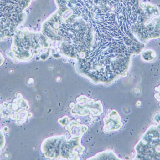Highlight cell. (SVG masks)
<instances>
[{"mask_svg":"<svg viewBox=\"0 0 160 160\" xmlns=\"http://www.w3.org/2000/svg\"><path fill=\"white\" fill-rule=\"evenodd\" d=\"M145 16L142 22L134 24L131 31L135 38L142 43L160 38V9L149 2H142Z\"/></svg>","mask_w":160,"mask_h":160,"instance_id":"cell-1","label":"cell"},{"mask_svg":"<svg viewBox=\"0 0 160 160\" xmlns=\"http://www.w3.org/2000/svg\"><path fill=\"white\" fill-rule=\"evenodd\" d=\"M135 148L138 159L160 160V131L157 126L148 128Z\"/></svg>","mask_w":160,"mask_h":160,"instance_id":"cell-2","label":"cell"},{"mask_svg":"<svg viewBox=\"0 0 160 160\" xmlns=\"http://www.w3.org/2000/svg\"><path fill=\"white\" fill-rule=\"evenodd\" d=\"M142 58L143 60L146 62H151L154 61L157 55L156 52L152 49H147L142 53Z\"/></svg>","mask_w":160,"mask_h":160,"instance_id":"cell-3","label":"cell"},{"mask_svg":"<svg viewBox=\"0 0 160 160\" xmlns=\"http://www.w3.org/2000/svg\"><path fill=\"white\" fill-rule=\"evenodd\" d=\"M6 142V137L3 130L1 129L0 126V152L5 146Z\"/></svg>","mask_w":160,"mask_h":160,"instance_id":"cell-4","label":"cell"},{"mask_svg":"<svg viewBox=\"0 0 160 160\" xmlns=\"http://www.w3.org/2000/svg\"><path fill=\"white\" fill-rule=\"evenodd\" d=\"M5 108L6 107H5L3 105L0 104V118H3V117L6 116L5 113H7V114H8L7 111L5 110Z\"/></svg>","mask_w":160,"mask_h":160,"instance_id":"cell-5","label":"cell"}]
</instances>
